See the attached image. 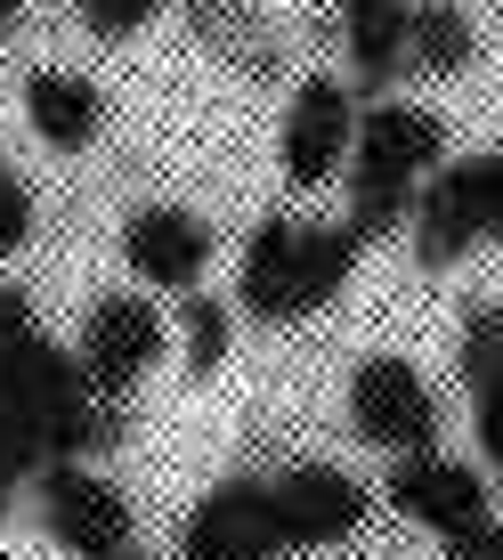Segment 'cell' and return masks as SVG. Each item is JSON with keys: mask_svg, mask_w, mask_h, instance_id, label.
<instances>
[{"mask_svg": "<svg viewBox=\"0 0 503 560\" xmlns=\"http://www.w3.org/2000/svg\"><path fill=\"white\" fill-rule=\"evenodd\" d=\"M447 163V122L431 106L382 98L374 114H358V147H350V228L365 244H382L390 228H406L422 179Z\"/></svg>", "mask_w": 503, "mask_h": 560, "instance_id": "obj_1", "label": "cell"}, {"mask_svg": "<svg viewBox=\"0 0 503 560\" xmlns=\"http://www.w3.org/2000/svg\"><path fill=\"white\" fill-rule=\"evenodd\" d=\"M495 220H503V147L438 163L431 187H422L414 211H406V228H414V268L422 277H447L471 244L495 236Z\"/></svg>", "mask_w": 503, "mask_h": 560, "instance_id": "obj_2", "label": "cell"}, {"mask_svg": "<svg viewBox=\"0 0 503 560\" xmlns=\"http://www.w3.org/2000/svg\"><path fill=\"white\" fill-rule=\"evenodd\" d=\"M33 504H42V528L57 552L73 560H114L130 545V495L114 488V479H98L82 455H57L33 471Z\"/></svg>", "mask_w": 503, "mask_h": 560, "instance_id": "obj_3", "label": "cell"}, {"mask_svg": "<svg viewBox=\"0 0 503 560\" xmlns=\"http://www.w3.org/2000/svg\"><path fill=\"white\" fill-rule=\"evenodd\" d=\"M73 358H82V374H90L98 398H130L154 365L171 358V325H163V308L139 301V293H98L90 317H82Z\"/></svg>", "mask_w": 503, "mask_h": 560, "instance_id": "obj_4", "label": "cell"}, {"mask_svg": "<svg viewBox=\"0 0 503 560\" xmlns=\"http://www.w3.org/2000/svg\"><path fill=\"white\" fill-rule=\"evenodd\" d=\"M268 504H277V545L284 552H325L350 545L374 512V488L341 463H293V471L268 479Z\"/></svg>", "mask_w": 503, "mask_h": 560, "instance_id": "obj_5", "label": "cell"}, {"mask_svg": "<svg viewBox=\"0 0 503 560\" xmlns=\"http://www.w3.org/2000/svg\"><path fill=\"white\" fill-rule=\"evenodd\" d=\"M382 504H390L398 520H414V528H431L438 545H447V536L479 528V520H495V488H488V471H471V463L422 447V455H398V463H390Z\"/></svg>", "mask_w": 503, "mask_h": 560, "instance_id": "obj_6", "label": "cell"}, {"mask_svg": "<svg viewBox=\"0 0 503 560\" xmlns=\"http://www.w3.org/2000/svg\"><path fill=\"white\" fill-rule=\"evenodd\" d=\"M350 431L365 447L422 455V447H438V390L406 358H365L350 374Z\"/></svg>", "mask_w": 503, "mask_h": 560, "instance_id": "obj_7", "label": "cell"}, {"mask_svg": "<svg viewBox=\"0 0 503 560\" xmlns=\"http://www.w3.org/2000/svg\"><path fill=\"white\" fill-rule=\"evenodd\" d=\"M358 147V90L334 82V73H308L293 82V106H284V139H277V163L293 187H325Z\"/></svg>", "mask_w": 503, "mask_h": 560, "instance_id": "obj_8", "label": "cell"}, {"mask_svg": "<svg viewBox=\"0 0 503 560\" xmlns=\"http://www.w3.org/2000/svg\"><path fill=\"white\" fill-rule=\"evenodd\" d=\"M179 552L187 560H277V504H268V479L260 471H236L187 512L179 528Z\"/></svg>", "mask_w": 503, "mask_h": 560, "instance_id": "obj_9", "label": "cell"}, {"mask_svg": "<svg viewBox=\"0 0 503 560\" xmlns=\"http://www.w3.org/2000/svg\"><path fill=\"white\" fill-rule=\"evenodd\" d=\"M122 260L139 284H163V293H196V277L211 268V228L187 203H139L122 220Z\"/></svg>", "mask_w": 503, "mask_h": 560, "instance_id": "obj_10", "label": "cell"}, {"mask_svg": "<svg viewBox=\"0 0 503 560\" xmlns=\"http://www.w3.org/2000/svg\"><path fill=\"white\" fill-rule=\"evenodd\" d=\"M25 122H33V139H42V147L82 154L106 130V90L90 82V73L42 66V73H25Z\"/></svg>", "mask_w": 503, "mask_h": 560, "instance_id": "obj_11", "label": "cell"}, {"mask_svg": "<svg viewBox=\"0 0 503 560\" xmlns=\"http://www.w3.org/2000/svg\"><path fill=\"white\" fill-rule=\"evenodd\" d=\"M414 0H341V42H350V66L374 98H390L398 73H414Z\"/></svg>", "mask_w": 503, "mask_h": 560, "instance_id": "obj_12", "label": "cell"}, {"mask_svg": "<svg viewBox=\"0 0 503 560\" xmlns=\"http://www.w3.org/2000/svg\"><path fill=\"white\" fill-rule=\"evenodd\" d=\"M293 236H301L293 211H268L252 228L244 268H236V308L252 325H293Z\"/></svg>", "mask_w": 503, "mask_h": 560, "instance_id": "obj_13", "label": "cell"}, {"mask_svg": "<svg viewBox=\"0 0 503 560\" xmlns=\"http://www.w3.org/2000/svg\"><path fill=\"white\" fill-rule=\"evenodd\" d=\"M358 253H365V236H358L350 220H317V228L301 220V236H293V325L350 293Z\"/></svg>", "mask_w": 503, "mask_h": 560, "instance_id": "obj_14", "label": "cell"}, {"mask_svg": "<svg viewBox=\"0 0 503 560\" xmlns=\"http://www.w3.org/2000/svg\"><path fill=\"white\" fill-rule=\"evenodd\" d=\"M187 33H196L203 49H220L236 73H252V82H277V73H284L277 33H268L244 0H187Z\"/></svg>", "mask_w": 503, "mask_h": 560, "instance_id": "obj_15", "label": "cell"}, {"mask_svg": "<svg viewBox=\"0 0 503 560\" xmlns=\"http://www.w3.org/2000/svg\"><path fill=\"white\" fill-rule=\"evenodd\" d=\"M406 42H414V73H438V82H455V73L479 66V25L455 9V0H414Z\"/></svg>", "mask_w": 503, "mask_h": 560, "instance_id": "obj_16", "label": "cell"}, {"mask_svg": "<svg viewBox=\"0 0 503 560\" xmlns=\"http://www.w3.org/2000/svg\"><path fill=\"white\" fill-rule=\"evenodd\" d=\"M227 341H236V308L211 301V293H187V334H179V358H187V382H211L227 365Z\"/></svg>", "mask_w": 503, "mask_h": 560, "instance_id": "obj_17", "label": "cell"}, {"mask_svg": "<svg viewBox=\"0 0 503 560\" xmlns=\"http://www.w3.org/2000/svg\"><path fill=\"white\" fill-rule=\"evenodd\" d=\"M471 431H479V463H488V479L503 488V358L471 382Z\"/></svg>", "mask_w": 503, "mask_h": 560, "instance_id": "obj_18", "label": "cell"}, {"mask_svg": "<svg viewBox=\"0 0 503 560\" xmlns=\"http://www.w3.org/2000/svg\"><path fill=\"white\" fill-rule=\"evenodd\" d=\"M163 9L171 0H82V25L98 33V42H130V33H147Z\"/></svg>", "mask_w": 503, "mask_h": 560, "instance_id": "obj_19", "label": "cell"}, {"mask_svg": "<svg viewBox=\"0 0 503 560\" xmlns=\"http://www.w3.org/2000/svg\"><path fill=\"white\" fill-rule=\"evenodd\" d=\"M25 236H33V187L0 154V253H25Z\"/></svg>", "mask_w": 503, "mask_h": 560, "instance_id": "obj_20", "label": "cell"}, {"mask_svg": "<svg viewBox=\"0 0 503 560\" xmlns=\"http://www.w3.org/2000/svg\"><path fill=\"white\" fill-rule=\"evenodd\" d=\"M42 463H49V455H42V447H33V439H25V431H16V422H9V415H0V488H25V479H33V471H42Z\"/></svg>", "mask_w": 503, "mask_h": 560, "instance_id": "obj_21", "label": "cell"}, {"mask_svg": "<svg viewBox=\"0 0 503 560\" xmlns=\"http://www.w3.org/2000/svg\"><path fill=\"white\" fill-rule=\"evenodd\" d=\"M447 560H503V520H479V528L447 536Z\"/></svg>", "mask_w": 503, "mask_h": 560, "instance_id": "obj_22", "label": "cell"}, {"mask_svg": "<svg viewBox=\"0 0 503 560\" xmlns=\"http://www.w3.org/2000/svg\"><path fill=\"white\" fill-rule=\"evenodd\" d=\"M139 431V415L122 407V398H98V439H90V455H106V447H122V439Z\"/></svg>", "mask_w": 503, "mask_h": 560, "instance_id": "obj_23", "label": "cell"}, {"mask_svg": "<svg viewBox=\"0 0 503 560\" xmlns=\"http://www.w3.org/2000/svg\"><path fill=\"white\" fill-rule=\"evenodd\" d=\"M16 16H25V0H0V42L16 33Z\"/></svg>", "mask_w": 503, "mask_h": 560, "instance_id": "obj_24", "label": "cell"}, {"mask_svg": "<svg viewBox=\"0 0 503 560\" xmlns=\"http://www.w3.org/2000/svg\"><path fill=\"white\" fill-rule=\"evenodd\" d=\"M488 244H495V253H503V220H495V236H488Z\"/></svg>", "mask_w": 503, "mask_h": 560, "instance_id": "obj_25", "label": "cell"}, {"mask_svg": "<svg viewBox=\"0 0 503 560\" xmlns=\"http://www.w3.org/2000/svg\"><path fill=\"white\" fill-rule=\"evenodd\" d=\"M114 560H139V552H130V545H122V552H114Z\"/></svg>", "mask_w": 503, "mask_h": 560, "instance_id": "obj_26", "label": "cell"}, {"mask_svg": "<svg viewBox=\"0 0 503 560\" xmlns=\"http://www.w3.org/2000/svg\"><path fill=\"white\" fill-rule=\"evenodd\" d=\"M0 512H9V488H0Z\"/></svg>", "mask_w": 503, "mask_h": 560, "instance_id": "obj_27", "label": "cell"}]
</instances>
